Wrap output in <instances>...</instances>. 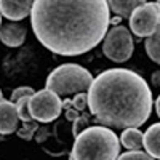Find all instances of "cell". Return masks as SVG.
Returning a JSON list of instances; mask_svg holds the SVG:
<instances>
[{"label":"cell","mask_w":160,"mask_h":160,"mask_svg":"<svg viewBox=\"0 0 160 160\" xmlns=\"http://www.w3.org/2000/svg\"><path fill=\"white\" fill-rule=\"evenodd\" d=\"M31 24L47 50L59 56H78L93 50L108 34V0H34Z\"/></svg>","instance_id":"cell-1"},{"label":"cell","mask_w":160,"mask_h":160,"mask_svg":"<svg viewBox=\"0 0 160 160\" xmlns=\"http://www.w3.org/2000/svg\"><path fill=\"white\" fill-rule=\"evenodd\" d=\"M88 108L101 125L115 130L139 128L151 117L152 91L135 71L108 69L93 78Z\"/></svg>","instance_id":"cell-2"},{"label":"cell","mask_w":160,"mask_h":160,"mask_svg":"<svg viewBox=\"0 0 160 160\" xmlns=\"http://www.w3.org/2000/svg\"><path fill=\"white\" fill-rule=\"evenodd\" d=\"M120 138L106 125L87 127L75 136V142L71 151L74 160H112L118 158Z\"/></svg>","instance_id":"cell-3"},{"label":"cell","mask_w":160,"mask_h":160,"mask_svg":"<svg viewBox=\"0 0 160 160\" xmlns=\"http://www.w3.org/2000/svg\"><path fill=\"white\" fill-rule=\"evenodd\" d=\"M93 75L88 69L78 64H61L53 69L47 78V88L58 96H71L82 91H88Z\"/></svg>","instance_id":"cell-4"},{"label":"cell","mask_w":160,"mask_h":160,"mask_svg":"<svg viewBox=\"0 0 160 160\" xmlns=\"http://www.w3.org/2000/svg\"><path fill=\"white\" fill-rule=\"evenodd\" d=\"M135 43L125 26H114L102 38V53L114 62H125L131 58Z\"/></svg>","instance_id":"cell-5"},{"label":"cell","mask_w":160,"mask_h":160,"mask_svg":"<svg viewBox=\"0 0 160 160\" xmlns=\"http://www.w3.org/2000/svg\"><path fill=\"white\" fill-rule=\"evenodd\" d=\"M29 109L34 120L48 123L59 117L62 111V101H61V96H58L55 91L45 88V90L35 91L31 96Z\"/></svg>","instance_id":"cell-6"},{"label":"cell","mask_w":160,"mask_h":160,"mask_svg":"<svg viewBox=\"0 0 160 160\" xmlns=\"http://www.w3.org/2000/svg\"><path fill=\"white\" fill-rule=\"evenodd\" d=\"M130 29L139 38L152 35L160 28V3L146 2L131 13Z\"/></svg>","instance_id":"cell-7"},{"label":"cell","mask_w":160,"mask_h":160,"mask_svg":"<svg viewBox=\"0 0 160 160\" xmlns=\"http://www.w3.org/2000/svg\"><path fill=\"white\" fill-rule=\"evenodd\" d=\"M34 0H0V13L10 21H22L31 15Z\"/></svg>","instance_id":"cell-8"},{"label":"cell","mask_w":160,"mask_h":160,"mask_svg":"<svg viewBox=\"0 0 160 160\" xmlns=\"http://www.w3.org/2000/svg\"><path fill=\"white\" fill-rule=\"evenodd\" d=\"M18 106L13 101H2L0 102V135H11L18 128L19 122Z\"/></svg>","instance_id":"cell-9"},{"label":"cell","mask_w":160,"mask_h":160,"mask_svg":"<svg viewBox=\"0 0 160 160\" xmlns=\"http://www.w3.org/2000/svg\"><path fill=\"white\" fill-rule=\"evenodd\" d=\"M28 31L19 22H7L0 26V40L7 47H21L26 40Z\"/></svg>","instance_id":"cell-10"},{"label":"cell","mask_w":160,"mask_h":160,"mask_svg":"<svg viewBox=\"0 0 160 160\" xmlns=\"http://www.w3.org/2000/svg\"><path fill=\"white\" fill-rule=\"evenodd\" d=\"M120 142H122V146L128 151L144 149V133H141L138 130V127L123 128L122 136H120Z\"/></svg>","instance_id":"cell-11"},{"label":"cell","mask_w":160,"mask_h":160,"mask_svg":"<svg viewBox=\"0 0 160 160\" xmlns=\"http://www.w3.org/2000/svg\"><path fill=\"white\" fill-rule=\"evenodd\" d=\"M144 149L152 158H160V122L151 125L144 133Z\"/></svg>","instance_id":"cell-12"},{"label":"cell","mask_w":160,"mask_h":160,"mask_svg":"<svg viewBox=\"0 0 160 160\" xmlns=\"http://www.w3.org/2000/svg\"><path fill=\"white\" fill-rule=\"evenodd\" d=\"M111 11H114L120 18H130L131 13L139 5L146 3V0H108Z\"/></svg>","instance_id":"cell-13"},{"label":"cell","mask_w":160,"mask_h":160,"mask_svg":"<svg viewBox=\"0 0 160 160\" xmlns=\"http://www.w3.org/2000/svg\"><path fill=\"white\" fill-rule=\"evenodd\" d=\"M144 48H146V53H148V56L160 64V28L149 37H146V43H144Z\"/></svg>","instance_id":"cell-14"},{"label":"cell","mask_w":160,"mask_h":160,"mask_svg":"<svg viewBox=\"0 0 160 160\" xmlns=\"http://www.w3.org/2000/svg\"><path fill=\"white\" fill-rule=\"evenodd\" d=\"M29 99H31V96H24V98L16 101L18 114H19V118L22 120V122H29V120H32L31 109H29Z\"/></svg>","instance_id":"cell-15"},{"label":"cell","mask_w":160,"mask_h":160,"mask_svg":"<svg viewBox=\"0 0 160 160\" xmlns=\"http://www.w3.org/2000/svg\"><path fill=\"white\" fill-rule=\"evenodd\" d=\"M38 128L37 122H32V120H29V122H24V127L18 130V136L26 139V141H29L32 139V135H34V131Z\"/></svg>","instance_id":"cell-16"},{"label":"cell","mask_w":160,"mask_h":160,"mask_svg":"<svg viewBox=\"0 0 160 160\" xmlns=\"http://www.w3.org/2000/svg\"><path fill=\"white\" fill-rule=\"evenodd\" d=\"M118 158L120 160L122 158L123 160H128V158H131V160H151L152 155L148 154L146 151H142V149H138V151H127L122 155H118Z\"/></svg>","instance_id":"cell-17"},{"label":"cell","mask_w":160,"mask_h":160,"mask_svg":"<svg viewBox=\"0 0 160 160\" xmlns=\"http://www.w3.org/2000/svg\"><path fill=\"white\" fill-rule=\"evenodd\" d=\"M87 125H88V115H87V114H80V115H78V118H77V120H74L72 135H74V136L80 135V133H82V131L87 128Z\"/></svg>","instance_id":"cell-18"},{"label":"cell","mask_w":160,"mask_h":160,"mask_svg":"<svg viewBox=\"0 0 160 160\" xmlns=\"http://www.w3.org/2000/svg\"><path fill=\"white\" fill-rule=\"evenodd\" d=\"M88 106V95L85 91H82V93H77L75 95V98L72 99V108H75L77 111H85V108Z\"/></svg>","instance_id":"cell-19"},{"label":"cell","mask_w":160,"mask_h":160,"mask_svg":"<svg viewBox=\"0 0 160 160\" xmlns=\"http://www.w3.org/2000/svg\"><path fill=\"white\" fill-rule=\"evenodd\" d=\"M34 93H35V91H34L31 87H18L16 90H13V93H11V101L16 102L18 99H21V98H24V96H32Z\"/></svg>","instance_id":"cell-20"},{"label":"cell","mask_w":160,"mask_h":160,"mask_svg":"<svg viewBox=\"0 0 160 160\" xmlns=\"http://www.w3.org/2000/svg\"><path fill=\"white\" fill-rule=\"evenodd\" d=\"M64 112H66V118H68L69 122H74V120H77L78 115H80V111H77L75 108H69V109H66Z\"/></svg>","instance_id":"cell-21"},{"label":"cell","mask_w":160,"mask_h":160,"mask_svg":"<svg viewBox=\"0 0 160 160\" xmlns=\"http://www.w3.org/2000/svg\"><path fill=\"white\" fill-rule=\"evenodd\" d=\"M151 82H152V85H154V87L160 88V71H155V72L152 74V77H151Z\"/></svg>","instance_id":"cell-22"},{"label":"cell","mask_w":160,"mask_h":160,"mask_svg":"<svg viewBox=\"0 0 160 160\" xmlns=\"http://www.w3.org/2000/svg\"><path fill=\"white\" fill-rule=\"evenodd\" d=\"M69 108H72V99H66L62 102V109L66 111V109H69Z\"/></svg>","instance_id":"cell-23"},{"label":"cell","mask_w":160,"mask_h":160,"mask_svg":"<svg viewBox=\"0 0 160 160\" xmlns=\"http://www.w3.org/2000/svg\"><path fill=\"white\" fill-rule=\"evenodd\" d=\"M120 21H122V18H120V16L111 18V24H112V26H118V24H120Z\"/></svg>","instance_id":"cell-24"},{"label":"cell","mask_w":160,"mask_h":160,"mask_svg":"<svg viewBox=\"0 0 160 160\" xmlns=\"http://www.w3.org/2000/svg\"><path fill=\"white\" fill-rule=\"evenodd\" d=\"M155 111H157V115H158V118H160V95H158V98H157V101H155Z\"/></svg>","instance_id":"cell-25"},{"label":"cell","mask_w":160,"mask_h":160,"mask_svg":"<svg viewBox=\"0 0 160 160\" xmlns=\"http://www.w3.org/2000/svg\"><path fill=\"white\" fill-rule=\"evenodd\" d=\"M3 101V95H2V90H0V102Z\"/></svg>","instance_id":"cell-26"},{"label":"cell","mask_w":160,"mask_h":160,"mask_svg":"<svg viewBox=\"0 0 160 160\" xmlns=\"http://www.w3.org/2000/svg\"><path fill=\"white\" fill-rule=\"evenodd\" d=\"M0 26H2V13H0Z\"/></svg>","instance_id":"cell-27"},{"label":"cell","mask_w":160,"mask_h":160,"mask_svg":"<svg viewBox=\"0 0 160 160\" xmlns=\"http://www.w3.org/2000/svg\"><path fill=\"white\" fill-rule=\"evenodd\" d=\"M157 3H160V0H157Z\"/></svg>","instance_id":"cell-28"}]
</instances>
